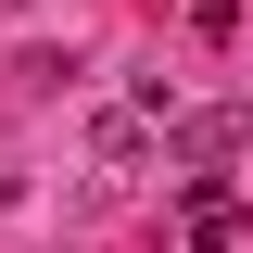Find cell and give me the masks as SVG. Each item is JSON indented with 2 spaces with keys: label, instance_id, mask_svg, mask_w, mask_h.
Returning a JSON list of instances; mask_svg holds the SVG:
<instances>
[{
  "label": "cell",
  "instance_id": "7a4b0ae2",
  "mask_svg": "<svg viewBox=\"0 0 253 253\" xmlns=\"http://www.w3.org/2000/svg\"><path fill=\"white\" fill-rule=\"evenodd\" d=\"M177 241H190V253H241V241H253V203L215 190V177H190V190H177Z\"/></svg>",
  "mask_w": 253,
  "mask_h": 253
},
{
  "label": "cell",
  "instance_id": "6da1fadb",
  "mask_svg": "<svg viewBox=\"0 0 253 253\" xmlns=\"http://www.w3.org/2000/svg\"><path fill=\"white\" fill-rule=\"evenodd\" d=\"M165 152H177L190 177H203V165H241V152H253V101H203V114H177Z\"/></svg>",
  "mask_w": 253,
  "mask_h": 253
}]
</instances>
